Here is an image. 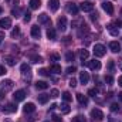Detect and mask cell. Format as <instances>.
<instances>
[{"label":"cell","mask_w":122,"mask_h":122,"mask_svg":"<svg viewBox=\"0 0 122 122\" xmlns=\"http://www.w3.org/2000/svg\"><path fill=\"white\" fill-rule=\"evenodd\" d=\"M4 122H11V119H4Z\"/></svg>","instance_id":"obj_60"},{"label":"cell","mask_w":122,"mask_h":122,"mask_svg":"<svg viewBox=\"0 0 122 122\" xmlns=\"http://www.w3.org/2000/svg\"><path fill=\"white\" fill-rule=\"evenodd\" d=\"M109 48H111L112 53H119L121 51V44L118 41H111L109 43Z\"/></svg>","instance_id":"obj_14"},{"label":"cell","mask_w":122,"mask_h":122,"mask_svg":"<svg viewBox=\"0 0 122 122\" xmlns=\"http://www.w3.org/2000/svg\"><path fill=\"white\" fill-rule=\"evenodd\" d=\"M30 60H31V62H34V64H40V62H43V58H41L40 56H30Z\"/></svg>","instance_id":"obj_29"},{"label":"cell","mask_w":122,"mask_h":122,"mask_svg":"<svg viewBox=\"0 0 122 122\" xmlns=\"http://www.w3.org/2000/svg\"><path fill=\"white\" fill-rule=\"evenodd\" d=\"M57 27H58V30L60 31H65L67 30V19H65L64 16L57 20Z\"/></svg>","instance_id":"obj_10"},{"label":"cell","mask_w":122,"mask_h":122,"mask_svg":"<svg viewBox=\"0 0 122 122\" xmlns=\"http://www.w3.org/2000/svg\"><path fill=\"white\" fill-rule=\"evenodd\" d=\"M51 118H53V122H62V118H60L58 115H53Z\"/></svg>","instance_id":"obj_47"},{"label":"cell","mask_w":122,"mask_h":122,"mask_svg":"<svg viewBox=\"0 0 122 122\" xmlns=\"http://www.w3.org/2000/svg\"><path fill=\"white\" fill-rule=\"evenodd\" d=\"M36 88L37 90H47L48 88V82L47 81H37L36 82Z\"/></svg>","instance_id":"obj_21"},{"label":"cell","mask_w":122,"mask_h":122,"mask_svg":"<svg viewBox=\"0 0 122 122\" xmlns=\"http://www.w3.org/2000/svg\"><path fill=\"white\" fill-rule=\"evenodd\" d=\"M91 118L94 121H102L104 119V112L98 108H94L91 111Z\"/></svg>","instance_id":"obj_3"},{"label":"cell","mask_w":122,"mask_h":122,"mask_svg":"<svg viewBox=\"0 0 122 122\" xmlns=\"http://www.w3.org/2000/svg\"><path fill=\"white\" fill-rule=\"evenodd\" d=\"M56 108H57V105H56V104H53V105L50 107V111H53V109H56Z\"/></svg>","instance_id":"obj_55"},{"label":"cell","mask_w":122,"mask_h":122,"mask_svg":"<svg viewBox=\"0 0 122 122\" xmlns=\"http://www.w3.org/2000/svg\"><path fill=\"white\" fill-rule=\"evenodd\" d=\"M13 98H14V101H16V102L24 101V98H26V91H23V90L16 91V92H14V95H13Z\"/></svg>","instance_id":"obj_9"},{"label":"cell","mask_w":122,"mask_h":122,"mask_svg":"<svg viewBox=\"0 0 122 122\" xmlns=\"http://www.w3.org/2000/svg\"><path fill=\"white\" fill-rule=\"evenodd\" d=\"M118 65H119V70L122 71V58H121L119 61H118Z\"/></svg>","instance_id":"obj_54"},{"label":"cell","mask_w":122,"mask_h":122,"mask_svg":"<svg viewBox=\"0 0 122 122\" xmlns=\"http://www.w3.org/2000/svg\"><path fill=\"white\" fill-rule=\"evenodd\" d=\"M20 36V27H14L13 30H11V37H19Z\"/></svg>","instance_id":"obj_34"},{"label":"cell","mask_w":122,"mask_h":122,"mask_svg":"<svg viewBox=\"0 0 122 122\" xmlns=\"http://www.w3.org/2000/svg\"><path fill=\"white\" fill-rule=\"evenodd\" d=\"M3 98H4V92L0 91V99H3Z\"/></svg>","instance_id":"obj_57"},{"label":"cell","mask_w":122,"mask_h":122,"mask_svg":"<svg viewBox=\"0 0 122 122\" xmlns=\"http://www.w3.org/2000/svg\"><path fill=\"white\" fill-rule=\"evenodd\" d=\"M1 111L4 112V114H13V112H16L17 111V107L14 105V104H6V107L4 108H1Z\"/></svg>","instance_id":"obj_8"},{"label":"cell","mask_w":122,"mask_h":122,"mask_svg":"<svg viewBox=\"0 0 122 122\" xmlns=\"http://www.w3.org/2000/svg\"><path fill=\"white\" fill-rule=\"evenodd\" d=\"M48 99H50V95L48 94H40L38 95V102L40 104H47Z\"/></svg>","instance_id":"obj_22"},{"label":"cell","mask_w":122,"mask_h":122,"mask_svg":"<svg viewBox=\"0 0 122 122\" xmlns=\"http://www.w3.org/2000/svg\"><path fill=\"white\" fill-rule=\"evenodd\" d=\"M31 36H33L34 38H40V37H41V30H40L38 26H33V27H31Z\"/></svg>","instance_id":"obj_17"},{"label":"cell","mask_w":122,"mask_h":122,"mask_svg":"<svg viewBox=\"0 0 122 122\" xmlns=\"http://www.w3.org/2000/svg\"><path fill=\"white\" fill-rule=\"evenodd\" d=\"M20 13H21V10H20L19 7H14V9L11 10V16H14L16 19H17V17H20Z\"/></svg>","instance_id":"obj_31"},{"label":"cell","mask_w":122,"mask_h":122,"mask_svg":"<svg viewBox=\"0 0 122 122\" xmlns=\"http://www.w3.org/2000/svg\"><path fill=\"white\" fill-rule=\"evenodd\" d=\"M108 122H122L121 118H114V117H109L108 118Z\"/></svg>","instance_id":"obj_46"},{"label":"cell","mask_w":122,"mask_h":122,"mask_svg":"<svg viewBox=\"0 0 122 122\" xmlns=\"http://www.w3.org/2000/svg\"><path fill=\"white\" fill-rule=\"evenodd\" d=\"M67 11L70 13V14H78V7H77V4H74V3H67Z\"/></svg>","instance_id":"obj_13"},{"label":"cell","mask_w":122,"mask_h":122,"mask_svg":"<svg viewBox=\"0 0 122 122\" xmlns=\"http://www.w3.org/2000/svg\"><path fill=\"white\" fill-rule=\"evenodd\" d=\"M6 62H7V65H14L16 64V61L13 57H6Z\"/></svg>","instance_id":"obj_39"},{"label":"cell","mask_w":122,"mask_h":122,"mask_svg":"<svg viewBox=\"0 0 122 122\" xmlns=\"http://www.w3.org/2000/svg\"><path fill=\"white\" fill-rule=\"evenodd\" d=\"M109 108H111V111H112V112H119V109H121V108H119V105H118L117 102L111 104V107H109Z\"/></svg>","instance_id":"obj_33"},{"label":"cell","mask_w":122,"mask_h":122,"mask_svg":"<svg viewBox=\"0 0 122 122\" xmlns=\"http://www.w3.org/2000/svg\"><path fill=\"white\" fill-rule=\"evenodd\" d=\"M30 20H31V14L29 13V11H27V13H24V21H26V23H29Z\"/></svg>","instance_id":"obj_45"},{"label":"cell","mask_w":122,"mask_h":122,"mask_svg":"<svg viewBox=\"0 0 122 122\" xmlns=\"http://www.w3.org/2000/svg\"><path fill=\"white\" fill-rule=\"evenodd\" d=\"M0 27H1L3 30L10 29V27H11V19H9V17H3V19H0Z\"/></svg>","instance_id":"obj_7"},{"label":"cell","mask_w":122,"mask_h":122,"mask_svg":"<svg viewBox=\"0 0 122 122\" xmlns=\"http://www.w3.org/2000/svg\"><path fill=\"white\" fill-rule=\"evenodd\" d=\"M77 99H78V102L81 105H87L88 104V98L85 95H82V94H77Z\"/></svg>","instance_id":"obj_23"},{"label":"cell","mask_w":122,"mask_h":122,"mask_svg":"<svg viewBox=\"0 0 122 122\" xmlns=\"http://www.w3.org/2000/svg\"><path fill=\"white\" fill-rule=\"evenodd\" d=\"M50 60H51V61H58V60H60V54H57V53H53V54L50 56Z\"/></svg>","instance_id":"obj_38"},{"label":"cell","mask_w":122,"mask_h":122,"mask_svg":"<svg viewBox=\"0 0 122 122\" xmlns=\"http://www.w3.org/2000/svg\"><path fill=\"white\" fill-rule=\"evenodd\" d=\"M65 60L68 61V62H71V61H74V53H71V51H68V53L65 54Z\"/></svg>","instance_id":"obj_35"},{"label":"cell","mask_w":122,"mask_h":122,"mask_svg":"<svg viewBox=\"0 0 122 122\" xmlns=\"http://www.w3.org/2000/svg\"><path fill=\"white\" fill-rule=\"evenodd\" d=\"M6 1H7V3H10L11 0H6ZM14 3H19V0H14Z\"/></svg>","instance_id":"obj_59"},{"label":"cell","mask_w":122,"mask_h":122,"mask_svg":"<svg viewBox=\"0 0 122 122\" xmlns=\"http://www.w3.org/2000/svg\"><path fill=\"white\" fill-rule=\"evenodd\" d=\"M23 111H24L26 114H30V112H34V111H36V105H34L33 102H27V104L24 105Z\"/></svg>","instance_id":"obj_18"},{"label":"cell","mask_w":122,"mask_h":122,"mask_svg":"<svg viewBox=\"0 0 122 122\" xmlns=\"http://www.w3.org/2000/svg\"><path fill=\"white\" fill-rule=\"evenodd\" d=\"M29 6H30L31 10H37L41 6V0H30L29 1Z\"/></svg>","instance_id":"obj_19"},{"label":"cell","mask_w":122,"mask_h":122,"mask_svg":"<svg viewBox=\"0 0 122 122\" xmlns=\"http://www.w3.org/2000/svg\"><path fill=\"white\" fill-rule=\"evenodd\" d=\"M70 41H71V37H64V43L65 44H68Z\"/></svg>","instance_id":"obj_52"},{"label":"cell","mask_w":122,"mask_h":122,"mask_svg":"<svg viewBox=\"0 0 122 122\" xmlns=\"http://www.w3.org/2000/svg\"><path fill=\"white\" fill-rule=\"evenodd\" d=\"M62 99H64V101H65V102H70V101H71V99H72V97H71V94H70V92H64V94H62Z\"/></svg>","instance_id":"obj_32"},{"label":"cell","mask_w":122,"mask_h":122,"mask_svg":"<svg viewBox=\"0 0 122 122\" xmlns=\"http://www.w3.org/2000/svg\"><path fill=\"white\" fill-rule=\"evenodd\" d=\"M121 14H122V10H121Z\"/></svg>","instance_id":"obj_62"},{"label":"cell","mask_w":122,"mask_h":122,"mask_svg":"<svg viewBox=\"0 0 122 122\" xmlns=\"http://www.w3.org/2000/svg\"><path fill=\"white\" fill-rule=\"evenodd\" d=\"M48 7H50V10L57 11L58 7H60V1H58V0H50V1H48Z\"/></svg>","instance_id":"obj_16"},{"label":"cell","mask_w":122,"mask_h":122,"mask_svg":"<svg viewBox=\"0 0 122 122\" xmlns=\"http://www.w3.org/2000/svg\"><path fill=\"white\" fill-rule=\"evenodd\" d=\"M104 81H105V84H108V85H111V84L114 82V78H112V75H105V78H104Z\"/></svg>","instance_id":"obj_36"},{"label":"cell","mask_w":122,"mask_h":122,"mask_svg":"<svg viewBox=\"0 0 122 122\" xmlns=\"http://www.w3.org/2000/svg\"><path fill=\"white\" fill-rule=\"evenodd\" d=\"M38 23H40V24H47V26H51L50 16H47L46 13H41V14L38 16Z\"/></svg>","instance_id":"obj_6"},{"label":"cell","mask_w":122,"mask_h":122,"mask_svg":"<svg viewBox=\"0 0 122 122\" xmlns=\"http://www.w3.org/2000/svg\"><path fill=\"white\" fill-rule=\"evenodd\" d=\"M107 30L111 33V36H118V34H119V29H118V27H115L114 24L107 26Z\"/></svg>","instance_id":"obj_20"},{"label":"cell","mask_w":122,"mask_h":122,"mask_svg":"<svg viewBox=\"0 0 122 122\" xmlns=\"http://www.w3.org/2000/svg\"><path fill=\"white\" fill-rule=\"evenodd\" d=\"M60 109L62 114H70V111H71V108H70V105L65 102V104H61L60 105Z\"/></svg>","instance_id":"obj_26"},{"label":"cell","mask_w":122,"mask_h":122,"mask_svg":"<svg viewBox=\"0 0 122 122\" xmlns=\"http://www.w3.org/2000/svg\"><path fill=\"white\" fill-rule=\"evenodd\" d=\"M3 38H4V33H3V31H0V43L3 41Z\"/></svg>","instance_id":"obj_53"},{"label":"cell","mask_w":122,"mask_h":122,"mask_svg":"<svg viewBox=\"0 0 122 122\" xmlns=\"http://www.w3.org/2000/svg\"><path fill=\"white\" fill-rule=\"evenodd\" d=\"M47 37H48L50 40H56V30L51 29V27H48V30H47Z\"/></svg>","instance_id":"obj_27"},{"label":"cell","mask_w":122,"mask_h":122,"mask_svg":"<svg viewBox=\"0 0 122 122\" xmlns=\"http://www.w3.org/2000/svg\"><path fill=\"white\" fill-rule=\"evenodd\" d=\"M105 53H107V48H105L102 44H95V46H94V54H95L97 57H104Z\"/></svg>","instance_id":"obj_2"},{"label":"cell","mask_w":122,"mask_h":122,"mask_svg":"<svg viewBox=\"0 0 122 122\" xmlns=\"http://www.w3.org/2000/svg\"><path fill=\"white\" fill-rule=\"evenodd\" d=\"M58 95H60L58 90H51V92H50V97H51V98H57Z\"/></svg>","instance_id":"obj_40"},{"label":"cell","mask_w":122,"mask_h":122,"mask_svg":"<svg viewBox=\"0 0 122 122\" xmlns=\"http://www.w3.org/2000/svg\"><path fill=\"white\" fill-rule=\"evenodd\" d=\"M88 33V26L87 24H81V27H80V30H78V37H82V36H85Z\"/></svg>","instance_id":"obj_24"},{"label":"cell","mask_w":122,"mask_h":122,"mask_svg":"<svg viewBox=\"0 0 122 122\" xmlns=\"http://www.w3.org/2000/svg\"><path fill=\"white\" fill-rule=\"evenodd\" d=\"M91 20H92V21L98 20V14H97V13H92V14H91Z\"/></svg>","instance_id":"obj_50"},{"label":"cell","mask_w":122,"mask_h":122,"mask_svg":"<svg viewBox=\"0 0 122 122\" xmlns=\"http://www.w3.org/2000/svg\"><path fill=\"white\" fill-rule=\"evenodd\" d=\"M6 72H7V71H6V68H4L3 65H0V75H4Z\"/></svg>","instance_id":"obj_49"},{"label":"cell","mask_w":122,"mask_h":122,"mask_svg":"<svg viewBox=\"0 0 122 122\" xmlns=\"http://www.w3.org/2000/svg\"><path fill=\"white\" fill-rule=\"evenodd\" d=\"M88 94H90L91 97H94V98H95V97L98 95V90H97V88H92V90H90V91H88Z\"/></svg>","instance_id":"obj_41"},{"label":"cell","mask_w":122,"mask_h":122,"mask_svg":"<svg viewBox=\"0 0 122 122\" xmlns=\"http://www.w3.org/2000/svg\"><path fill=\"white\" fill-rule=\"evenodd\" d=\"M114 26H117V27L119 29V26H122V20H115V21H114Z\"/></svg>","instance_id":"obj_48"},{"label":"cell","mask_w":122,"mask_h":122,"mask_svg":"<svg viewBox=\"0 0 122 122\" xmlns=\"http://www.w3.org/2000/svg\"><path fill=\"white\" fill-rule=\"evenodd\" d=\"M90 57V53H88V50H85V48H82V50H80V58H81V62L84 60H87Z\"/></svg>","instance_id":"obj_25"},{"label":"cell","mask_w":122,"mask_h":122,"mask_svg":"<svg viewBox=\"0 0 122 122\" xmlns=\"http://www.w3.org/2000/svg\"><path fill=\"white\" fill-rule=\"evenodd\" d=\"M1 13H3V9H1V7H0V14H1Z\"/></svg>","instance_id":"obj_61"},{"label":"cell","mask_w":122,"mask_h":122,"mask_svg":"<svg viewBox=\"0 0 122 122\" xmlns=\"http://www.w3.org/2000/svg\"><path fill=\"white\" fill-rule=\"evenodd\" d=\"M20 70H21V74H23V77L30 80V78H31V68H30V65H27V64H21Z\"/></svg>","instance_id":"obj_4"},{"label":"cell","mask_w":122,"mask_h":122,"mask_svg":"<svg viewBox=\"0 0 122 122\" xmlns=\"http://www.w3.org/2000/svg\"><path fill=\"white\" fill-rule=\"evenodd\" d=\"M108 70H109L111 72L115 70V64H114V61H109V62H108Z\"/></svg>","instance_id":"obj_43"},{"label":"cell","mask_w":122,"mask_h":122,"mask_svg":"<svg viewBox=\"0 0 122 122\" xmlns=\"http://www.w3.org/2000/svg\"><path fill=\"white\" fill-rule=\"evenodd\" d=\"M68 84H70V87H71V88H75V87H77V80H75V78H71Z\"/></svg>","instance_id":"obj_42"},{"label":"cell","mask_w":122,"mask_h":122,"mask_svg":"<svg viewBox=\"0 0 122 122\" xmlns=\"http://www.w3.org/2000/svg\"><path fill=\"white\" fill-rule=\"evenodd\" d=\"M88 68L90 70H92V71H98L99 68H101V62L98 60H92V61H88Z\"/></svg>","instance_id":"obj_12"},{"label":"cell","mask_w":122,"mask_h":122,"mask_svg":"<svg viewBox=\"0 0 122 122\" xmlns=\"http://www.w3.org/2000/svg\"><path fill=\"white\" fill-rule=\"evenodd\" d=\"M13 87H14V82H13L11 80H3V81L0 82V88H1V91L3 92L11 91Z\"/></svg>","instance_id":"obj_1"},{"label":"cell","mask_w":122,"mask_h":122,"mask_svg":"<svg viewBox=\"0 0 122 122\" xmlns=\"http://www.w3.org/2000/svg\"><path fill=\"white\" fill-rule=\"evenodd\" d=\"M88 81H90V75H88V72H85V71L80 72V82H81L82 85H85V84H88Z\"/></svg>","instance_id":"obj_15"},{"label":"cell","mask_w":122,"mask_h":122,"mask_svg":"<svg viewBox=\"0 0 122 122\" xmlns=\"http://www.w3.org/2000/svg\"><path fill=\"white\" fill-rule=\"evenodd\" d=\"M118 97H119V99L122 101V92H119V94H118Z\"/></svg>","instance_id":"obj_58"},{"label":"cell","mask_w":122,"mask_h":122,"mask_svg":"<svg viewBox=\"0 0 122 122\" xmlns=\"http://www.w3.org/2000/svg\"><path fill=\"white\" fill-rule=\"evenodd\" d=\"M102 9H104L109 16L114 14V4H112V3H109V1H104V3H102Z\"/></svg>","instance_id":"obj_11"},{"label":"cell","mask_w":122,"mask_h":122,"mask_svg":"<svg viewBox=\"0 0 122 122\" xmlns=\"http://www.w3.org/2000/svg\"><path fill=\"white\" fill-rule=\"evenodd\" d=\"M36 119H37V117H36V115H31L30 118H29V122H34Z\"/></svg>","instance_id":"obj_51"},{"label":"cell","mask_w":122,"mask_h":122,"mask_svg":"<svg viewBox=\"0 0 122 122\" xmlns=\"http://www.w3.org/2000/svg\"><path fill=\"white\" fill-rule=\"evenodd\" d=\"M38 74H40V75H43V77H50V72H48L46 68H41V70L38 71Z\"/></svg>","instance_id":"obj_37"},{"label":"cell","mask_w":122,"mask_h":122,"mask_svg":"<svg viewBox=\"0 0 122 122\" xmlns=\"http://www.w3.org/2000/svg\"><path fill=\"white\" fill-rule=\"evenodd\" d=\"M71 122H87V119H85V117H82V115H77V117H74V118L71 119Z\"/></svg>","instance_id":"obj_30"},{"label":"cell","mask_w":122,"mask_h":122,"mask_svg":"<svg viewBox=\"0 0 122 122\" xmlns=\"http://www.w3.org/2000/svg\"><path fill=\"white\" fill-rule=\"evenodd\" d=\"M50 71H51V72H54V74H60V72H61V67L58 65V64H53V65H51V68H50Z\"/></svg>","instance_id":"obj_28"},{"label":"cell","mask_w":122,"mask_h":122,"mask_svg":"<svg viewBox=\"0 0 122 122\" xmlns=\"http://www.w3.org/2000/svg\"><path fill=\"white\" fill-rule=\"evenodd\" d=\"M80 9L82 10V11H85V13H90L94 10V4H92L91 1H82L81 4H80Z\"/></svg>","instance_id":"obj_5"},{"label":"cell","mask_w":122,"mask_h":122,"mask_svg":"<svg viewBox=\"0 0 122 122\" xmlns=\"http://www.w3.org/2000/svg\"><path fill=\"white\" fill-rule=\"evenodd\" d=\"M118 84H119V85L122 87V75L119 77V78H118Z\"/></svg>","instance_id":"obj_56"},{"label":"cell","mask_w":122,"mask_h":122,"mask_svg":"<svg viewBox=\"0 0 122 122\" xmlns=\"http://www.w3.org/2000/svg\"><path fill=\"white\" fill-rule=\"evenodd\" d=\"M75 71H77V68H75L74 65H72V67H68V68H67V74H74Z\"/></svg>","instance_id":"obj_44"}]
</instances>
